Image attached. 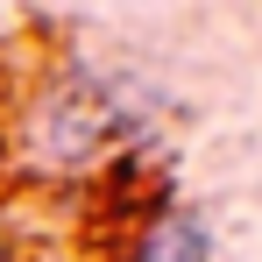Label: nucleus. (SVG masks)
Segmentation results:
<instances>
[{
    "mask_svg": "<svg viewBox=\"0 0 262 262\" xmlns=\"http://www.w3.org/2000/svg\"><path fill=\"white\" fill-rule=\"evenodd\" d=\"M106 135H114V106L99 99L92 78H71L43 106V156H57V163H85L92 149H106Z\"/></svg>",
    "mask_w": 262,
    "mask_h": 262,
    "instance_id": "f257e3e1",
    "label": "nucleus"
},
{
    "mask_svg": "<svg viewBox=\"0 0 262 262\" xmlns=\"http://www.w3.org/2000/svg\"><path fill=\"white\" fill-rule=\"evenodd\" d=\"M135 262H213V241H206V227L191 213H163L149 234H142Z\"/></svg>",
    "mask_w": 262,
    "mask_h": 262,
    "instance_id": "f03ea898",
    "label": "nucleus"
}]
</instances>
